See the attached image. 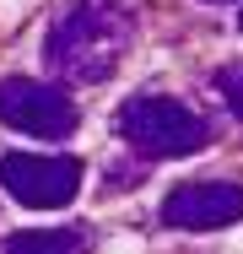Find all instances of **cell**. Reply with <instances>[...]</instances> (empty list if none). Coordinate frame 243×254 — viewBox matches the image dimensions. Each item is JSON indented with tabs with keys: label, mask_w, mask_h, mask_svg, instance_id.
Returning <instances> with one entry per match:
<instances>
[{
	"label": "cell",
	"mask_w": 243,
	"mask_h": 254,
	"mask_svg": "<svg viewBox=\"0 0 243 254\" xmlns=\"http://www.w3.org/2000/svg\"><path fill=\"white\" fill-rule=\"evenodd\" d=\"M130 54V16L108 0H70L44 38V60L60 81H108Z\"/></svg>",
	"instance_id": "6da1fadb"
},
{
	"label": "cell",
	"mask_w": 243,
	"mask_h": 254,
	"mask_svg": "<svg viewBox=\"0 0 243 254\" xmlns=\"http://www.w3.org/2000/svg\"><path fill=\"white\" fill-rule=\"evenodd\" d=\"M114 130L141 157H189V152H205L216 141L205 114H194L189 103H179V98H162V92H141V98L119 103Z\"/></svg>",
	"instance_id": "7a4b0ae2"
},
{
	"label": "cell",
	"mask_w": 243,
	"mask_h": 254,
	"mask_svg": "<svg viewBox=\"0 0 243 254\" xmlns=\"http://www.w3.org/2000/svg\"><path fill=\"white\" fill-rule=\"evenodd\" d=\"M0 184L27 211H60L81 195V162L76 157H38V152H5Z\"/></svg>",
	"instance_id": "3957f363"
},
{
	"label": "cell",
	"mask_w": 243,
	"mask_h": 254,
	"mask_svg": "<svg viewBox=\"0 0 243 254\" xmlns=\"http://www.w3.org/2000/svg\"><path fill=\"white\" fill-rule=\"evenodd\" d=\"M0 119L22 135H38V141H65L76 135V103L70 92L49 87V81H33V76H5L0 81Z\"/></svg>",
	"instance_id": "277c9868"
},
{
	"label": "cell",
	"mask_w": 243,
	"mask_h": 254,
	"mask_svg": "<svg viewBox=\"0 0 243 254\" xmlns=\"http://www.w3.org/2000/svg\"><path fill=\"white\" fill-rule=\"evenodd\" d=\"M233 222H243V184H233V179L179 184L162 200V227H179V233H216Z\"/></svg>",
	"instance_id": "5b68a950"
},
{
	"label": "cell",
	"mask_w": 243,
	"mask_h": 254,
	"mask_svg": "<svg viewBox=\"0 0 243 254\" xmlns=\"http://www.w3.org/2000/svg\"><path fill=\"white\" fill-rule=\"evenodd\" d=\"M92 238L81 227H33V233H11L5 254H87Z\"/></svg>",
	"instance_id": "8992f818"
},
{
	"label": "cell",
	"mask_w": 243,
	"mask_h": 254,
	"mask_svg": "<svg viewBox=\"0 0 243 254\" xmlns=\"http://www.w3.org/2000/svg\"><path fill=\"white\" fill-rule=\"evenodd\" d=\"M216 92H222V103H227V114H233V119H243V60L216 70Z\"/></svg>",
	"instance_id": "52a82bcc"
},
{
	"label": "cell",
	"mask_w": 243,
	"mask_h": 254,
	"mask_svg": "<svg viewBox=\"0 0 243 254\" xmlns=\"http://www.w3.org/2000/svg\"><path fill=\"white\" fill-rule=\"evenodd\" d=\"M238 27H243V11H238Z\"/></svg>",
	"instance_id": "ba28073f"
}]
</instances>
